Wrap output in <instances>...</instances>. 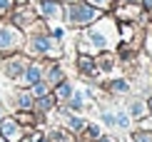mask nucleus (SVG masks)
I'll return each mask as SVG.
<instances>
[{
	"mask_svg": "<svg viewBox=\"0 0 152 142\" xmlns=\"http://www.w3.org/2000/svg\"><path fill=\"white\" fill-rule=\"evenodd\" d=\"M100 18V10L95 8V5L90 3H72L70 10H67V20H70L72 25H90Z\"/></svg>",
	"mask_w": 152,
	"mask_h": 142,
	"instance_id": "nucleus-1",
	"label": "nucleus"
},
{
	"mask_svg": "<svg viewBox=\"0 0 152 142\" xmlns=\"http://www.w3.org/2000/svg\"><path fill=\"white\" fill-rule=\"evenodd\" d=\"M112 20H102L100 25H95V28H90V33H87V37L92 40L95 48H107L110 45V35H112Z\"/></svg>",
	"mask_w": 152,
	"mask_h": 142,
	"instance_id": "nucleus-2",
	"label": "nucleus"
},
{
	"mask_svg": "<svg viewBox=\"0 0 152 142\" xmlns=\"http://www.w3.org/2000/svg\"><path fill=\"white\" fill-rule=\"evenodd\" d=\"M33 50L37 55H60L58 53V37L37 35V37H33Z\"/></svg>",
	"mask_w": 152,
	"mask_h": 142,
	"instance_id": "nucleus-3",
	"label": "nucleus"
},
{
	"mask_svg": "<svg viewBox=\"0 0 152 142\" xmlns=\"http://www.w3.org/2000/svg\"><path fill=\"white\" fill-rule=\"evenodd\" d=\"M20 33L15 28H0V50H12L20 45Z\"/></svg>",
	"mask_w": 152,
	"mask_h": 142,
	"instance_id": "nucleus-4",
	"label": "nucleus"
},
{
	"mask_svg": "<svg viewBox=\"0 0 152 142\" xmlns=\"http://www.w3.org/2000/svg\"><path fill=\"white\" fill-rule=\"evenodd\" d=\"M3 137L8 140V142H15V140H20V135H23V130H20V125H18L15 120H5L3 122Z\"/></svg>",
	"mask_w": 152,
	"mask_h": 142,
	"instance_id": "nucleus-5",
	"label": "nucleus"
},
{
	"mask_svg": "<svg viewBox=\"0 0 152 142\" xmlns=\"http://www.w3.org/2000/svg\"><path fill=\"white\" fill-rule=\"evenodd\" d=\"M147 112H150L147 102H142V100H132V102H130V115H132V117L142 120V117H145Z\"/></svg>",
	"mask_w": 152,
	"mask_h": 142,
	"instance_id": "nucleus-6",
	"label": "nucleus"
},
{
	"mask_svg": "<svg viewBox=\"0 0 152 142\" xmlns=\"http://www.w3.org/2000/svg\"><path fill=\"white\" fill-rule=\"evenodd\" d=\"M40 12H42L45 18H58L60 12H62V8H60L58 3H53V0H45V3L40 5Z\"/></svg>",
	"mask_w": 152,
	"mask_h": 142,
	"instance_id": "nucleus-7",
	"label": "nucleus"
},
{
	"mask_svg": "<svg viewBox=\"0 0 152 142\" xmlns=\"http://www.w3.org/2000/svg\"><path fill=\"white\" fill-rule=\"evenodd\" d=\"M5 72H8L10 77H18L20 72H25V62L18 57V60H8L5 62Z\"/></svg>",
	"mask_w": 152,
	"mask_h": 142,
	"instance_id": "nucleus-8",
	"label": "nucleus"
},
{
	"mask_svg": "<svg viewBox=\"0 0 152 142\" xmlns=\"http://www.w3.org/2000/svg\"><path fill=\"white\" fill-rule=\"evenodd\" d=\"M40 67H37V65H30L28 70H25V75H23V82H25V85H35V82H40Z\"/></svg>",
	"mask_w": 152,
	"mask_h": 142,
	"instance_id": "nucleus-9",
	"label": "nucleus"
},
{
	"mask_svg": "<svg viewBox=\"0 0 152 142\" xmlns=\"http://www.w3.org/2000/svg\"><path fill=\"white\" fill-rule=\"evenodd\" d=\"M107 90H110V95H117V97H120V95H125L130 90V85L125 80H112L110 85H107Z\"/></svg>",
	"mask_w": 152,
	"mask_h": 142,
	"instance_id": "nucleus-10",
	"label": "nucleus"
},
{
	"mask_svg": "<svg viewBox=\"0 0 152 142\" xmlns=\"http://www.w3.org/2000/svg\"><path fill=\"white\" fill-rule=\"evenodd\" d=\"M55 95H58V100H70V97H72V87H70V82H60L58 90H55Z\"/></svg>",
	"mask_w": 152,
	"mask_h": 142,
	"instance_id": "nucleus-11",
	"label": "nucleus"
},
{
	"mask_svg": "<svg viewBox=\"0 0 152 142\" xmlns=\"http://www.w3.org/2000/svg\"><path fill=\"white\" fill-rule=\"evenodd\" d=\"M67 127L75 130V132H77V130H85V120H82V117H70V120H67Z\"/></svg>",
	"mask_w": 152,
	"mask_h": 142,
	"instance_id": "nucleus-12",
	"label": "nucleus"
},
{
	"mask_svg": "<svg viewBox=\"0 0 152 142\" xmlns=\"http://www.w3.org/2000/svg\"><path fill=\"white\" fill-rule=\"evenodd\" d=\"M33 95H35V97H42V95H48V85H42V82H35V85H33Z\"/></svg>",
	"mask_w": 152,
	"mask_h": 142,
	"instance_id": "nucleus-13",
	"label": "nucleus"
},
{
	"mask_svg": "<svg viewBox=\"0 0 152 142\" xmlns=\"http://www.w3.org/2000/svg\"><path fill=\"white\" fill-rule=\"evenodd\" d=\"M53 97H50V95H42V97H40V102H37V107H40V110H50V107H53Z\"/></svg>",
	"mask_w": 152,
	"mask_h": 142,
	"instance_id": "nucleus-14",
	"label": "nucleus"
},
{
	"mask_svg": "<svg viewBox=\"0 0 152 142\" xmlns=\"http://www.w3.org/2000/svg\"><path fill=\"white\" fill-rule=\"evenodd\" d=\"M132 140L135 142H152V132H135Z\"/></svg>",
	"mask_w": 152,
	"mask_h": 142,
	"instance_id": "nucleus-15",
	"label": "nucleus"
},
{
	"mask_svg": "<svg viewBox=\"0 0 152 142\" xmlns=\"http://www.w3.org/2000/svg\"><path fill=\"white\" fill-rule=\"evenodd\" d=\"M115 125H117V127H127V125H130V117H127L125 112H117V117H115Z\"/></svg>",
	"mask_w": 152,
	"mask_h": 142,
	"instance_id": "nucleus-16",
	"label": "nucleus"
},
{
	"mask_svg": "<svg viewBox=\"0 0 152 142\" xmlns=\"http://www.w3.org/2000/svg\"><path fill=\"white\" fill-rule=\"evenodd\" d=\"M50 82H62V70H60V67H53V70H50Z\"/></svg>",
	"mask_w": 152,
	"mask_h": 142,
	"instance_id": "nucleus-17",
	"label": "nucleus"
},
{
	"mask_svg": "<svg viewBox=\"0 0 152 142\" xmlns=\"http://www.w3.org/2000/svg\"><path fill=\"white\" fill-rule=\"evenodd\" d=\"M87 3H90V5H95V8H110V3H112V0H87Z\"/></svg>",
	"mask_w": 152,
	"mask_h": 142,
	"instance_id": "nucleus-18",
	"label": "nucleus"
},
{
	"mask_svg": "<svg viewBox=\"0 0 152 142\" xmlns=\"http://www.w3.org/2000/svg\"><path fill=\"white\" fill-rule=\"evenodd\" d=\"M87 135H90L92 140H97V137H100L102 132H100V127H97V125H90V127H87Z\"/></svg>",
	"mask_w": 152,
	"mask_h": 142,
	"instance_id": "nucleus-19",
	"label": "nucleus"
},
{
	"mask_svg": "<svg viewBox=\"0 0 152 142\" xmlns=\"http://www.w3.org/2000/svg\"><path fill=\"white\" fill-rule=\"evenodd\" d=\"M102 120H105V125H110V127H115V117H112L110 112H102Z\"/></svg>",
	"mask_w": 152,
	"mask_h": 142,
	"instance_id": "nucleus-20",
	"label": "nucleus"
},
{
	"mask_svg": "<svg viewBox=\"0 0 152 142\" xmlns=\"http://www.w3.org/2000/svg\"><path fill=\"white\" fill-rule=\"evenodd\" d=\"M20 105H23V107L30 105V95H20Z\"/></svg>",
	"mask_w": 152,
	"mask_h": 142,
	"instance_id": "nucleus-21",
	"label": "nucleus"
},
{
	"mask_svg": "<svg viewBox=\"0 0 152 142\" xmlns=\"http://www.w3.org/2000/svg\"><path fill=\"white\" fill-rule=\"evenodd\" d=\"M10 8V0H0V12H5Z\"/></svg>",
	"mask_w": 152,
	"mask_h": 142,
	"instance_id": "nucleus-22",
	"label": "nucleus"
},
{
	"mask_svg": "<svg viewBox=\"0 0 152 142\" xmlns=\"http://www.w3.org/2000/svg\"><path fill=\"white\" fill-rule=\"evenodd\" d=\"M142 127H152V120H142Z\"/></svg>",
	"mask_w": 152,
	"mask_h": 142,
	"instance_id": "nucleus-23",
	"label": "nucleus"
},
{
	"mask_svg": "<svg viewBox=\"0 0 152 142\" xmlns=\"http://www.w3.org/2000/svg\"><path fill=\"white\" fill-rule=\"evenodd\" d=\"M97 142H115V140H110V137H97Z\"/></svg>",
	"mask_w": 152,
	"mask_h": 142,
	"instance_id": "nucleus-24",
	"label": "nucleus"
},
{
	"mask_svg": "<svg viewBox=\"0 0 152 142\" xmlns=\"http://www.w3.org/2000/svg\"><path fill=\"white\" fill-rule=\"evenodd\" d=\"M147 107H150V112H152V100H150V105H147Z\"/></svg>",
	"mask_w": 152,
	"mask_h": 142,
	"instance_id": "nucleus-25",
	"label": "nucleus"
},
{
	"mask_svg": "<svg viewBox=\"0 0 152 142\" xmlns=\"http://www.w3.org/2000/svg\"><path fill=\"white\" fill-rule=\"evenodd\" d=\"M0 120H3V110H0Z\"/></svg>",
	"mask_w": 152,
	"mask_h": 142,
	"instance_id": "nucleus-26",
	"label": "nucleus"
}]
</instances>
